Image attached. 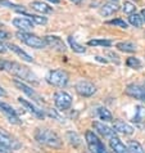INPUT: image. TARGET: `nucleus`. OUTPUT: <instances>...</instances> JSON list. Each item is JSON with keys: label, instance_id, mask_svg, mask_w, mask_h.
<instances>
[{"label": "nucleus", "instance_id": "1", "mask_svg": "<svg viewBox=\"0 0 145 153\" xmlns=\"http://www.w3.org/2000/svg\"><path fill=\"white\" fill-rule=\"evenodd\" d=\"M0 70L9 72V74L14 75L16 77H18L19 80H22L24 82L39 84V80H37L35 74L28 67L22 66L21 63L12 62V61H4V59L0 58Z\"/></svg>", "mask_w": 145, "mask_h": 153}, {"label": "nucleus", "instance_id": "2", "mask_svg": "<svg viewBox=\"0 0 145 153\" xmlns=\"http://www.w3.org/2000/svg\"><path fill=\"white\" fill-rule=\"evenodd\" d=\"M35 139L37 140V143H40L45 147H49V148H54V149H59V148L63 147V142L61 137L50 129L39 127L35 131Z\"/></svg>", "mask_w": 145, "mask_h": 153}, {"label": "nucleus", "instance_id": "3", "mask_svg": "<svg viewBox=\"0 0 145 153\" xmlns=\"http://www.w3.org/2000/svg\"><path fill=\"white\" fill-rule=\"evenodd\" d=\"M16 36L19 41H22L23 44L28 45L30 48H33V49H42V48H46V41L45 39H41L35 33H31L28 31H17L16 32Z\"/></svg>", "mask_w": 145, "mask_h": 153}, {"label": "nucleus", "instance_id": "4", "mask_svg": "<svg viewBox=\"0 0 145 153\" xmlns=\"http://www.w3.org/2000/svg\"><path fill=\"white\" fill-rule=\"evenodd\" d=\"M46 82L52 86L57 88H66L68 81H70V75L64 70H52L46 75Z\"/></svg>", "mask_w": 145, "mask_h": 153}, {"label": "nucleus", "instance_id": "5", "mask_svg": "<svg viewBox=\"0 0 145 153\" xmlns=\"http://www.w3.org/2000/svg\"><path fill=\"white\" fill-rule=\"evenodd\" d=\"M85 140H86L87 148L91 153H103L105 151L104 144L101 143V140L98 138V135L91 130H87L85 133Z\"/></svg>", "mask_w": 145, "mask_h": 153}, {"label": "nucleus", "instance_id": "6", "mask_svg": "<svg viewBox=\"0 0 145 153\" xmlns=\"http://www.w3.org/2000/svg\"><path fill=\"white\" fill-rule=\"evenodd\" d=\"M54 104L59 111H67L72 105V97L66 91H57L54 94Z\"/></svg>", "mask_w": 145, "mask_h": 153}, {"label": "nucleus", "instance_id": "7", "mask_svg": "<svg viewBox=\"0 0 145 153\" xmlns=\"http://www.w3.org/2000/svg\"><path fill=\"white\" fill-rule=\"evenodd\" d=\"M75 89L77 94L84 98H90L96 93V86L92 82L87 81V80H81L75 85Z\"/></svg>", "mask_w": 145, "mask_h": 153}, {"label": "nucleus", "instance_id": "8", "mask_svg": "<svg viewBox=\"0 0 145 153\" xmlns=\"http://www.w3.org/2000/svg\"><path fill=\"white\" fill-rule=\"evenodd\" d=\"M0 112L8 118V121H9L10 124H13V125H21L22 124V121L19 120L18 113H17L16 109L12 107V105H9L8 103H4V102H1V100H0Z\"/></svg>", "mask_w": 145, "mask_h": 153}, {"label": "nucleus", "instance_id": "9", "mask_svg": "<svg viewBox=\"0 0 145 153\" xmlns=\"http://www.w3.org/2000/svg\"><path fill=\"white\" fill-rule=\"evenodd\" d=\"M14 85H16V88L17 89H19L22 93H24L30 99H32V102H35V103H42V99H41V97L37 94V93L33 90V89L31 86H28V85L22 81V80H14Z\"/></svg>", "mask_w": 145, "mask_h": 153}, {"label": "nucleus", "instance_id": "10", "mask_svg": "<svg viewBox=\"0 0 145 153\" xmlns=\"http://www.w3.org/2000/svg\"><path fill=\"white\" fill-rule=\"evenodd\" d=\"M125 93H126V95H129L136 100H140V102H144L145 103V86H143V85L130 84L126 86Z\"/></svg>", "mask_w": 145, "mask_h": 153}, {"label": "nucleus", "instance_id": "11", "mask_svg": "<svg viewBox=\"0 0 145 153\" xmlns=\"http://www.w3.org/2000/svg\"><path fill=\"white\" fill-rule=\"evenodd\" d=\"M45 41H46V45L50 46L52 49L57 50L59 53H64L67 50V46L64 44V41H63L59 36H55V35H46L45 37Z\"/></svg>", "mask_w": 145, "mask_h": 153}, {"label": "nucleus", "instance_id": "12", "mask_svg": "<svg viewBox=\"0 0 145 153\" xmlns=\"http://www.w3.org/2000/svg\"><path fill=\"white\" fill-rule=\"evenodd\" d=\"M18 102L21 103V105H23L24 109H27V111L31 113V114H33L35 117L40 118V120H42V118L45 117V112L42 111L41 108L37 107V105L33 104L32 102H28V100H26V99H23V98H18Z\"/></svg>", "mask_w": 145, "mask_h": 153}, {"label": "nucleus", "instance_id": "13", "mask_svg": "<svg viewBox=\"0 0 145 153\" xmlns=\"http://www.w3.org/2000/svg\"><path fill=\"white\" fill-rule=\"evenodd\" d=\"M92 127L98 134H100L101 137H104L107 139H110L113 137H116V131L113 127H109L104 125V122H99V121H94L92 122Z\"/></svg>", "mask_w": 145, "mask_h": 153}, {"label": "nucleus", "instance_id": "14", "mask_svg": "<svg viewBox=\"0 0 145 153\" xmlns=\"http://www.w3.org/2000/svg\"><path fill=\"white\" fill-rule=\"evenodd\" d=\"M12 25H13L14 27H17L19 30V31H30V30L33 28V22L27 17H16V18L12 21Z\"/></svg>", "mask_w": 145, "mask_h": 153}, {"label": "nucleus", "instance_id": "15", "mask_svg": "<svg viewBox=\"0 0 145 153\" xmlns=\"http://www.w3.org/2000/svg\"><path fill=\"white\" fill-rule=\"evenodd\" d=\"M112 127L114 129L116 133L123 134V135H131V134H134V131H135V129L130 124H127V122H125V121H121V120L113 121Z\"/></svg>", "mask_w": 145, "mask_h": 153}, {"label": "nucleus", "instance_id": "16", "mask_svg": "<svg viewBox=\"0 0 145 153\" xmlns=\"http://www.w3.org/2000/svg\"><path fill=\"white\" fill-rule=\"evenodd\" d=\"M118 10H119V5L117 4V1H109V3H105L100 7L99 14L101 17H109L114 13H117Z\"/></svg>", "mask_w": 145, "mask_h": 153}, {"label": "nucleus", "instance_id": "17", "mask_svg": "<svg viewBox=\"0 0 145 153\" xmlns=\"http://www.w3.org/2000/svg\"><path fill=\"white\" fill-rule=\"evenodd\" d=\"M0 143L4 144V146H7V147H9V148H12L13 151L21 147V144L17 142L16 139H13L9 134H7L5 131H3V130H0Z\"/></svg>", "mask_w": 145, "mask_h": 153}, {"label": "nucleus", "instance_id": "18", "mask_svg": "<svg viewBox=\"0 0 145 153\" xmlns=\"http://www.w3.org/2000/svg\"><path fill=\"white\" fill-rule=\"evenodd\" d=\"M109 146L114 151V153H131L129 151V148H127L117 137H113V138L109 139Z\"/></svg>", "mask_w": 145, "mask_h": 153}, {"label": "nucleus", "instance_id": "19", "mask_svg": "<svg viewBox=\"0 0 145 153\" xmlns=\"http://www.w3.org/2000/svg\"><path fill=\"white\" fill-rule=\"evenodd\" d=\"M7 46H8V48H9L13 53H16L19 58H22V61L27 62V63H32V62H33V58L30 56V54H27L26 52H24L22 48H19L18 45H16V44H8Z\"/></svg>", "mask_w": 145, "mask_h": 153}, {"label": "nucleus", "instance_id": "20", "mask_svg": "<svg viewBox=\"0 0 145 153\" xmlns=\"http://www.w3.org/2000/svg\"><path fill=\"white\" fill-rule=\"evenodd\" d=\"M30 7L32 8L33 10L39 12L41 14H49V13H53V8L49 7L46 3H42V1H31Z\"/></svg>", "mask_w": 145, "mask_h": 153}, {"label": "nucleus", "instance_id": "21", "mask_svg": "<svg viewBox=\"0 0 145 153\" xmlns=\"http://www.w3.org/2000/svg\"><path fill=\"white\" fill-rule=\"evenodd\" d=\"M116 48L119 50V52H123V53H135L136 52V45L131 41H121V42H117L116 44Z\"/></svg>", "mask_w": 145, "mask_h": 153}, {"label": "nucleus", "instance_id": "22", "mask_svg": "<svg viewBox=\"0 0 145 153\" xmlns=\"http://www.w3.org/2000/svg\"><path fill=\"white\" fill-rule=\"evenodd\" d=\"M135 114L132 117V122L135 124H141L145 121V105H136Z\"/></svg>", "mask_w": 145, "mask_h": 153}, {"label": "nucleus", "instance_id": "23", "mask_svg": "<svg viewBox=\"0 0 145 153\" xmlns=\"http://www.w3.org/2000/svg\"><path fill=\"white\" fill-rule=\"evenodd\" d=\"M96 114H98V117H99L100 120H103V121H105V122L113 121L112 113H110L109 109L105 108V107H98V108H96Z\"/></svg>", "mask_w": 145, "mask_h": 153}, {"label": "nucleus", "instance_id": "24", "mask_svg": "<svg viewBox=\"0 0 145 153\" xmlns=\"http://www.w3.org/2000/svg\"><path fill=\"white\" fill-rule=\"evenodd\" d=\"M21 14H22L23 17H27V18H30L33 23H36V25H46V23H48V18H46V17L37 16V14H30V13H27L26 10L21 12Z\"/></svg>", "mask_w": 145, "mask_h": 153}, {"label": "nucleus", "instance_id": "25", "mask_svg": "<svg viewBox=\"0 0 145 153\" xmlns=\"http://www.w3.org/2000/svg\"><path fill=\"white\" fill-rule=\"evenodd\" d=\"M68 44H70V48L73 50L75 53L82 54V53L86 52V48H85V46H82L81 44H78L73 36H70V37H68Z\"/></svg>", "mask_w": 145, "mask_h": 153}, {"label": "nucleus", "instance_id": "26", "mask_svg": "<svg viewBox=\"0 0 145 153\" xmlns=\"http://www.w3.org/2000/svg\"><path fill=\"white\" fill-rule=\"evenodd\" d=\"M87 45L89 46H104V48H108V46L113 45V41L108 40V39H92V40L87 41Z\"/></svg>", "mask_w": 145, "mask_h": 153}, {"label": "nucleus", "instance_id": "27", "mask_svg": "<svg viewBox=\"0 0 145 153\" xmlns=\"http://www.w3.org/2000/svg\"><path fill=\"white\" fill-rule=\"evenodd\" d=\"M129 23L130 25H132L134 27H136V28H140L144 25V21H143V18H141V16L140 14H138L135 12V13H132V14H130L129 16Z\"/></svg>", "mask_w": 145, "mask_h": 153}, {"label": "nucleus", "instance_id": "28", "mask_svg": "<svg viewBox=\"0 0 145 153\" xmlns=\"http://www.w3.org/2000/svg\"><path fill=\"white\" fill-rule=\"evenodd\" d=\"M0 5L5 7V8H9V9H13L16 12H18V13H21V12L24 10V8L22 5H19V4H16L13 1H10V0H0Z\"/></svg>", "mask_w": 145, "mask_h": 153}, {"label": "nucleus", "instance_id": "29", "mask_svg": "<svg viewBox=\"0 0 145 153\" xmlns=\"http://www.w3.org/2000/svg\"><path fill=\"white\" fill-rule=\"evenodd\" d=\"M127 148L131 153H145L143 146L136 140H130L129 144H127Z\"/></svg>", "mask_w": 145, "mask_h": 153}, {"label": "nucleus", "instance_id": "30", "mask_svg": "<svg viewBox=\"0 0 145 153\" xmlns=\"http://www.w3.org/2000/svg\"><path fill=\"white\" fill-rule=\"evenodd\" d=\"M126 66L130 67V68H134V70H140L143 67V63L139 58L136 57H130L126 59Z\"/></svg>", "mask_w": 145, "mask_h": 153}, {"label": "nucleus", "instance_id": "31", "mask_svg": "<svg viewBox=\"0 0 145 153\" xmlns=\"http://www.w3.org/2000/svg\"><path fill=\"white\" fill-rule=\"evenodd\" d=\"M67 140L70 142V144L71 146H73V147H78L80 144H81V139H80V137L76 133H73V131H68L67 133Z\"/></svg>", "mask_w": 145, "mask_h": 153}, {"label": "nucleus", "instance_id": "32", "mask_svg": "<svg viewBox=\"0 0 145 153\" xmlns=\"http://www.w3.org/2000/svg\"><path fill=\"white\" fill-rule=\"evenodd\" d=\"M107 25H110V26H116V27H119V28H127L129 27V23L126 22L125 19L122 18H116V19H110L107 22Z\"/></svg>", "mask_w": 145, "mask_h": 153}, {"label": "nucleus", "instance_id": "33", "mask_svg": "<svg viewBox=\"0 0 145 153\" xmlns=\"http://www.w3.org/2000/svg\"><path fill=\"white\" fill-rule=\"evenodd\" d=\"M122 10L125 12L126 14H132V13H135L136 12V7H135V4L134 3H131V1H125L123 3V7H122Z\"/></svg>", "mask_w": 145, "mask_h": 153}, {"label": "nucleus", "instance_id": "34", "mask_svg": "<svg viewBox=\"0 0 145 153\" xmlns=\"http://www.w3.org/2000/svg\"><path fill=\"white\" fill-rule=\"evenodd\" d=\"M105 57H108V61L116 63V65H119V62H121V61H119L118 54H116L114 52H107L105 53Z\"/></svg>", "mask_w": 145, "mask_h": 153}, {"label": "nucleus", "instance_id": "35", "mask_svg": "<svg viewBox=\"0 0 145 153\" xmlns=\"http://www.w3.org/2000/svg\"><path fill=\"white\" fill-rule=\"evenodd\" d=\"M59 109H49V112L48 114L50 117H54V118H57V120H59L61 122H64V117H62L61 114H59Z\"/></svg>", "mask_w": 145, "mask_h": 153}, {"label": "nucleus", "instance_id": "36", "mask_svg": "<svg viewBox=\"0 0 145 153\" xmlns=\"http://www.w3.org/2000/svg\"><path fill=\"white\" fill-rule=\"evenodd\" d=\"M10 37V35L8 33L4 28H0V40H8Z\"/></svg>", "mask_w": 145, "mask_h": 153}, {"label": "nucleus", "instance_id": "37", "mask_svg": "<svg viewBox=\"0 0 145 153\" xmlns=\"http://www.w3.org/2000/svg\"><path fill=\"white\" fill-rule=\"evenodd\" d=\"M0 153H13V149L0 143Z\"/></svg>", "mask_w": 145, "mask_h": 153}, {"label": "nucleus", "instance_id": "38", "mask_svg": "<svg viewBox=\"0 0 145 153\" xmlns=\"http://www.w3.org/2000/svg\"><path fill=\"white\" fill-rule=\"evenodd\" d=\"M7 48H8V46H7L5 44H4V42H3V40H0V53H1V54H4V53L7 52Z\"/></svg>", "mask_w": 145, "mask_h": 153}, {"label": "nucleus", "instance_id": "39", "mask_svg": "<svg viewBox=\"0 0 145 153\" xmlns=\"http://www.w3.org/2000/svg\"><path fill=\"white\" fill-rule=\"evenodd\" d=\"M0 97H7V91H5V89L0 86Z\"/></svg>", "mask_w": 145, "mask_h": 153}, {"label": "nucleus", "instance_id": "40", "mask_svg": "<svg viewBox=\"0 0 145 153\" xmlns=\"http://www.w3.org/2000/svg\"><path fill=\"white\" fill-rule=\"evenodd\" d=\"M140 16H141V18H143L144 23H145V9H143L141 12H140Z\"/></svg>", "mask_w": 145, "mask_h": 153}, {"label": "nucleus", "instance_id": "41", "mask_svg": "<svg viewBox=\"0 0 145 153\" xmlns=\"http://www.w3.org/2000/svg\"><path fill=\"white\" fill-rule=\"evenodd\" d=\"M46 1L53 3V4H59V3H61V0H46Z\"/></svg>", "mask_w": 145, "mask_h": 153}, {"label": "nucleus", "instance_id": "42", "mask_svg": "<svg viewBox=\"0 0 145 153\" xmlns=\"http://www.w3.org/2000/svg\"><path fill=\"white\" fill-rule=\"evenodd\" d=\"M70 1H72L73 4H77V5H78V4H81V1H82V0H70Z\"/></svg>", "mask_w": 145, "mask_h": 153}, {"label": "nucleus", "instance_id": "43", "mask_svg": "<svg viewBox=\"0 0 145 153\" xmlns=\"http://www.w3.org/2000/svg\"><path fill=\"white\" fill-rule=\"evenodd\" d=\"M4 26H3V23H0V28H3Z\"/></svg>", "mask_w": 145, "mask_h": 153}, {"label": "nucleus", "instance_id": "44", "mask_svg": "<svg viewBox=\"0 0 145 153\" xmlns=\"http://www.w3.org/2000/svg\"><path fill=\"white\" fill-rule=\"evenodd\" d=\"M110 1H117L118 3V0H110Z\"/></svg>", "mask_w": 145, "mask_h": 153}, {"label": "nucleus", "instance_id": "45", "mask_svg": "<svg viewBox=\"0 0 145 153\" xmlns=\"http://www.w3.org/2000/svg\"><path fill=\"white\" fill-rule=\"evenodd\" d=\"M103 153H108V152H107V151H104V152H103Z\"/></svg>", "mask_w": 145, "mask_h": 153}, {"label": "nucleus", "instance_id": "46", "mask_svg": "<svg viewBox=\"0 0 145 153\" xmlns=\"http://www.w3.org/2000/svg\"><path fill=\"white\" fill-rule=\"evenodd\" d=\"M144 86H145V85H144Z\"/></svg>", "mask_w": 145, "mask_h": 153}]
</instances>
